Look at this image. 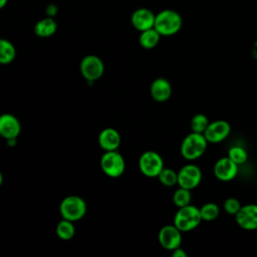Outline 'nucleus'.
I'll return each instance as SVG.
<instances>
[{
    "instance_id": "obj_6",
    "label": "nucleus",
    "mask_w": 257,
    "mask_h": 257,
    "mask_svg": "<svg viewBox=\"0 0 257 257\" xmlns=\"http://www.w3.org/2000/svg\"><path fill=\"white\" fill-rule=\"evenodd\" d=\"M164 168L163 158L155 151H147L139 159V169L148 178H158Z\"/></svg>"
},
{
    "instance_id": "obj_2",
    "label": "nucleus",
    "mask_w": 257,
    "mask_h": 257,
    "mask_svg": "<svg viewBox=\"0 0 257 257\" xmlns=\"http://www.w3.org/2000/svg\"><path fill=\"white\" fill-rule=\"evenodd\" d=\"M208 141L204 134L192 132L183 140L180 148L181 155L188 161H194L204 155L207 150Z\"/></svg>"
},
{
    "instance_id": "obj_12",
    "label": "nucleus",
    "mask_w": 257,
    "mask_h": 257,
    "mask_svg": "<svg viewBox=\"0 0 257 257\" xmlns=\"http://www.w3.org/2000/svg\"><path fill=\"white\" fill-rule=\"evenodd\" d=\"M215 177L222 182H229L235 179L238 174V165L228 156L219 159L213 169Z\"/></svg>"
},
{
    "instance_id": "obj_27",
    "label": "nucleus",
    "mask_w": 257,
    "mask_h": 257,
    "mask_svg": "<svg viewBox=\"0 0 257 257\" xmlns=\"http://www.w3.org/2000/svg\"><path fill=\"white\" fill-rule=\"evenodd\" d=\"M46 13H47V16L54 17L57 14V7L54 4H49L46 7Z\"/></svg>"
},
{
    "instance_id": "obj_11",
    "label": "nucleus",
    "mask_w": 257,
    "mask_h": 257,
    "mask_svg": "<svg viewBox=\"0 0 257 257\" xmlns=\"http://www.w3.org/2000/svg\"><path fill=\"white\" fill-rule=\"evenodd\" d=\"M231 133V125L227 120L217 119L211 121L204 132V136L209 143L217 144L226 140Z\"/></svg>"
},
{
    "instance_id": "obj_23",
    "label": "nucleus",
    "mask_w": 257,
    "mask_h": 257,
    "mask_svg": "<svg viewBox=\"0 0 257 257\" xmlns=\"http://www.w3.org/2000/svg\"><path fill=\"white\" fill-rule=\"evenodd\" d=\"M201 216L204 221L216 220L220 214V208L215 203H206L200 208Z\"/></svg>"
},
{
    "instance_id": "obj_15",
    "label": "nucleus",
    "mask_w": 257,
    "mask_h": 257,
    "mask_svg": "<svg viewBox=\"0 0 257 257\" xmlns=\"http://www.w3.org/2000/svg\"><path fill=\"white\" fill-rule=\"evenodd\" d=\"M121 143L119 133L112 127L103 128L98 135V144L104 152L116 151Z\"/></svg>"
},
{
    "instance_id": "obj_24",
    "label": "nucleus",
    "mask_w": 257,
    "mask_h": 257,
    "mask_svg": "<svg viewBox=\"0 0 257 257\" xmlns=\"http://www.w3.org/2000/svg\"><path fill=\"white\" fill-rule=\"evenodd\" d=\"M228 157L239 166L246 163L248 159V153L245 148L241 146H233L228 151Z\"/></svg>"
},
{
    "instance_id": "obj_9",
    "label": "nucleus",
    "mask_w": 257,
    "mask_h": 257,
    "mask_svg": "<svg viewBox=\"0 0 257 257\" xmlns=\"http://www.w3.org/2000/svg\"><path fill=\"white\" fill-rule=\"evenodd\" d=\"M158 240L163 248L173 251L181 245L182 231L178 229L174 224L165 225L159 231Z\"/></svg>"
},
{
    "instance_id": "obj_7",
    "label": "nucleus",
    "mask_w": 257,
    "mask_h": 257,
    "mask_svg": "<svg viewBox=\"0 0 257 257\" xmlns=\"http://www.w3.org/2000/svg\"><path fill=\"white\" fill-rule=\"evenodd\" d=\"M80 72L87 81H95L102 76L104 64L98 56L89 54L81 59Z\"/></svg>"
},
{
    "instance_id": "obj_13",
    "label": "nucleus",
    "mask_w": 257,
    "mask_h": 257,
    "mask_svg": "<svg viewBox=\"0 0 257 257\" xmlns=\"http://www.w3.org/2000/svg\"><path fill=\"white\" fill-rule=\"evenodd\" d=\"M155 20L156 14L148 8H139L135 10L131 17L132 25L140 32L153 28L155 25Z\"/></svg>"
},
{
    "instance_id": "obj_3",
    "label": "nucleus",
    "mask_w": 257,
    "mask_h": 257,
    "mask_svg": "<svg viewBox=\"0 0 257 257\" xmlns=\"http://www.w3.org/2000/svg\"><path fill=\"white\" fill-rule=\"evenodd\" d=\"M202 220L200 208L189 204L178 209L173 224L182 232H189L197 228Z\"/></svg>"
},
{
    "instance_id": "obj_4",
    "label": "nucleus",
    "mask_w": 257,
    "mask_h": 257,
    "mask_svg": "<svg viewBox=\"0 0 257 257\" xmlns=\"http://www.w3.org/2000/svg\"><path fill=\"white\" fill-rule=\"evenodd\" d=\"M85 201L76 195H70L62 199L59 205V212L63 219L75 222L82 219L86 213Z\"/></svg>"
},
{
    "instance_id": "obj_10",
    "label": "nucleus",
    "mask_w": 257,
    "mask_h": 257,
    "mask_svg": "<svg viewBox=\"0 0 257 257\" xmlns=\"http://www.w3.org/2000/svg\"><path fill=\"white\" fill-rule=\"evenodd\" d=\"M237 225L247 231L257 229V204H246L241 206L235 215Z\"/></svg>"
},
{
    "instance_id": "obj_30",
    "label": "nucleus",
    "mask_w": 257,
    "mask_h": 257,
    "mask_svg": "<svg viewBox=\"0 0 257 257\" xmlns=\"http://www.w3.org/2000/svg\"><path fill=\"white\" fill-rule=\"evenodd\" d=\"M8 0H0V8H4L5 5L7 4Z\"/></svg>"
},
{
    "instance_id": "obj_8",
    "label": "nucleus",
    "mask_w": 257,
    "mask_h": 257,
    "mask_svg": "<svg viewBox=\"0 0 257 257\" xmlns=\"http://www.w3.org/2000/svg\"><path fill=\"white\" fill-rule=\"evenodd\" d=\"M202 181V171L194 164H187L183 166L178 172L179 187L193 190L197 188Z\"/></svg>"
},
{
    "instance_id": "obj_26",
    "label": "nucleus",
    "mask_w": 257,
    "mask_h": 257,
    "mask_svg": "<svg viewBox=\"0 0 257 257\" xmlns=\"http://www.w3.org/2000/svg\"><path fill=\"white\" fill-rule=\"evenodd\" d=\"M241 206L242 205L238 199L231 197V198H228L225 200V202L223 204V209L225 210V212L227 214L235 216L237 214V212L240 210Z\"/></svg>"
},
{
    "instance_id": "obj_16",
    "label": "nucleus",
    "mask_w": 257,
    "mask_h": 257,
    "mask_svg": "<svg viewBox=\"0 0 257 257\" xmlns=\"http://www.w3.org/2000/svg\"><path fill=\"white\" fill-rule=\"evenodd\" d=\"M151 96L159 102H164L171 97L172 85L171 82L164 77L156 78L150 87Z\"/></svg>"
},
{
    "instance_id": "obj_25",
    "label": "nucleus",
    "mask_w": 257,
    "mask_h": 257,
    "mask_svg": "<svg viewBox=\"0 0 257 257\" xmlns=\"http://www.w3.org/2000/svg\"><path fill=\"white\" fill-rule=\"evenodd\" d=\"M209 123H210V121L205 114L197 113L192 117L190 124H191L192 132L204 134V132L206 131Z\"/></svg>"
},
{
    "instance_id": "obj_21",
    "label": "nucleus",
    "mask_w": 257,
    "mask_h": 257,
    "mask_svg": "<svg viewBox=\"0 0 257 257\" xmlns=\"http://www.w3.org/2000/svg\"><path fill=\"white\" fill-rule=\"evenodd\" d=\"M192 199V194H191V190L179 187V189H177L173 195V202L174 204L178 207H184L190 204Z\"/></svg>"
},
{
    "instance_id": "obj_22",
    "label": "nucleus",
    "mask_w": 257,
    "mask_h": 257,
    "mask_svg": "<svg viewBox=\"0 0 257 257\" xmlns=\"http://www.w3.org/2000/svg\"><path fill=\"white\" fill-rule=\"evenodd\" d=\"M159 181L166 187H174L178 185V172L170 168H164L158 176Z\"/></svg>"
},
{
    "instance_id": "obj_19",
    "label": "nucleus",
    "mask_w": 257,
    "mask_h": 257,
    "mask_svg": "<svg viewBox=\"0 0 257 257\" xmlns=\"http://www.w3.org/2000/svg\"><path fill=\"white\" fill-rule=\"evenodd\" d=\"M16 57L15 46L7 39L0 40V63L9 64Z\"/></svg>"
},
{
    "instance_id": "obj_17",
    "label": "nucleus",
    "mask_w": 257,
    "mask_h": 257,
    "mask_svg": "<svg viewBox=\"0 0 257 257\" xmlns=\"http://www.w3.org/2000/svg\"><path fill=\"white\" fill-rule=\"evenodd\" d=\"M57 30V23L53 17L47 16L37 21L34 26V33L38 37L46 38L52 36Z\"/></svg>"
},
{
    "instance_id": "obj_18",
    "label": "nucleus",
    "mask_w": 257,
    "mask_h": 257,
    "mask_svg": "<svg viewBox=\"0 0 257 257\" xmlns=\"http://www.w3.org/2000/svg\"><path fill=\"white\" fill-rule=\"evenodd\" d=\"M161 36L162 35L154 27L142 31L139 37L140 45L145 49H152L158 45Z\"/></svg>"
},
{
    "instance_id": "obj_28",
    "label": "nucleus",
    "mask_w": 257,
    "mask_h": 257,
    "mask_svg": "<svg viewBox=\"0 0 257 257\" xmlns=\"http://www.w3.org/2000/svg\"><path fill=\"white\" fill-rule=\"evenodd\" d=\"M173 256L174 257H187V253L185 252L184 249L181 247H178L173 250Z\"/></svg>"
},
{
    "instance_id": "obj_1",
    "label": "nucleus",
    "mask_w": 257,
    "mask_h": 257,
    "mask_svg": "<svg viewBox=\"0 0 257 257\" xmlns=\"http://www.w3.org/2000/svg\"><path fill=\"white\" fill-rule=\"evenodd\" d=\"M183 19L179 12L172 9H165L156 14L154 28L162 36H172L180 31Z\"/></svg>"
},
{
    "instance_id": "obj_20",
    "label": "nucleus",
    "mask_w": 257,
    "mask_h": 257,
    "mask_svg": "<svg viewBox=\"0 0 257 257\" xmlns=\"http://www.w3.org/2000/svg\"><path fill=\"white\" fill-rule=\"evenodd\" d=\"M75 234V228L72 221H69L67 219H63L58 222L56 225V235L64 241L70 240L73 238Z\"/></svg>"
},
{
    "instance_id": "obj_5",
    "label": "nucleus",
    "mask_w": 257,
    "mask_h": 257,
    "mask_svg": "<svg viewBox=\"0 0 257 257\" xmlns=\"http://www.w3.org/2000/svg\"><path fill=\"white\" fill-rule=\"evenodd\" d=\"M100 169L106 176L118 178L123 174L125 169L124 159L117 150L105 152L100 158Z\"/></svg>"
},
{
    "instance_id": "obj_14",
    "label": "nucleus",
    "mask_w": 257,
    "mask_h": 257,
    "mask_svg": "<svg viewBox=\"0 0 257 257\" xmlns=\"http://www.w3.org/2000/svg\"><path fill=\"white\" fill-rule=\"evenodd\" d=\"M21 131L18 118L11 113H3L0 116V135L6 141L17 139Z\"/></svg>"
},
{
    "instance_id": "obj_29",
    "label": "nucleus",
    "mask_w": 257,
    "mask_h": 257,
    "mask_svg": "<svg viewBox=\"0 0 257 257\" xmlns=\"http://www.w3.org/2000/svg\"><path fill=\"white\" fill-rule=\"evenodd\" d=\"M252 56L254 59L257 60V40H255V42L253 43V46H252Z\"/></svg>"
}]
</instances>
